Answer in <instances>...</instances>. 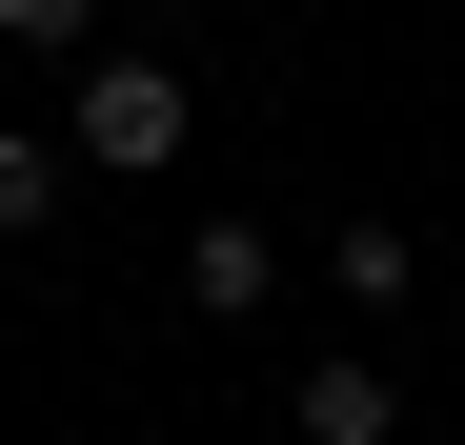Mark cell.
I'll return each instance as SVG.
<instances>
[{
	"instance_id": "obj_3",
	"label": "cell",
	"mask_w": 465,
	"mask_h": 445,
	"mask_svg": "<svg viewBox=\"0 0 465 445\" xmlns=\"http://www.w3.org/2000/svg\"><path fill=\"white\" fill-rule=\"evenodd\" d=\"M263 283H283L263 222H183V304H203V324H263Z\"/></svg>"
},
{
	"instance_id": "obj_6",
	"label": "cell",
	"mask_w": 465,
	"mask_h": 445,
	"mask_svg": "<svg viewBox=\"0 0 465 445\" xmlns=\"http://www.w3.org/2000/svg\"><path fill=\"white\" fill-rule=\"evenodd\" d=\"M82 21H102V0H0V41H21V61H61Z\"/></svg>"
},
{
	"instance_id": "obj_1",
	"label": "cell",
	"mask_w": 465,
	"mask_h": 445,
	"mask_svg": "<svg viewBox=\"0 0 465 445\" xmlns=\"http://www.w3.org/2000/svg\"><path fill=\"white\" fill-rule=\"evenodd\" d=\"M183 122H203V82H183V61H61V163H102V183H163L183 163Z\"/></svg>"
},
{
	"instance_id": "obj_4",
	"label": "cell",
	"mask_w": 465,
	"mask_h": 445,
	"mask_svg": "<svg viewBox=\"0 0 465 445\" xmlns=\"http://www.w3.org/2000/svg\"><path fill=\"white\" fill-rule=\"evenodd\" d=\"M324 283H344V324H405L425 304V243L405 222H324Z\"/></svg>"
},
{
	"instance_id": "obj_5",
	"label": "cell",
	"mask_w": 465,
	"mask_h": 445,
	"mask_svg": "<svg viewBox=\"0 0 465 445\" xmlns=\"http://www.w3.org/2000/svg\"><path fill=\"white\" fill-rule=\"evenodd\" d=\"M61 183H82V163H61L41 122H0V243H41V222H61Z\"/></svg>"
},
{
	"instance_id": "obj_2",
	"label": "cell",
	"mask_w": 465,
	"mask_h": 445,
	"mask_svg": "<svg viewBox=\"0 0 465 445\" xmlns=\"http://www.w3.org/2000/svg\"><path fill=\"white\" fill-rule=\"evenodd\" d=\"M283 425H303V445H405V385H384V344H324V364L283 385Z\"/></svg>"
}]
</instances>
